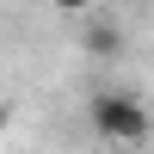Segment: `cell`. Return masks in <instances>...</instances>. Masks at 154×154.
<instances>
[{"label":"cell","mask_w":154,"mask_h":154,"mask_svg":"<svg viewBox=\"0 0 154 154\" xmlns=\"http://www.w3.org/2000/svg\"><path fill=\"white\" fill-rule=\"evenodd\" d=\"M86 123H93V136L111 142V148H142L154 136V111L130 93V86H99V93L86 99Z\"/></svg>","instance_id":"cell-1"},{"label":"cell","mask_w":154,"mask_h":154,"mask_svg":"<svg viewBox=\"0 0 154 154\" xmlns=\"http://www.w3.org/2000/svg\"><path fill=\"white\" fill-rule=\"evenodd\" d=\"M80 43H86V56H99V62H117L123 56V31H117V25H86Z\"/></svg>","instance_id":"cell-2"},{"label":"cell","mask_w":154,"mask_h":154,"mask_svg":"<svg viewBox=\"0 0 154 154\" xmlns=\"http://www.w3.org/2000/svg\"><path fill=\"white\" fill-rule=\"evenodd\" d=\"M49 6H56V12H93L99 0H49Z\"/></svg>","instance_id":"cell-3"},{"label":"cell","mask_w":154,"mask_h":154,"mask_svg":"<svg viewBox=\"0 0 154 154\" xmlns=\"http://www.w3.org/2000/svg\"><path fill=\"white\" fill-rule=\"evenodd\" d=\"M6 123H12V105H6V99H0V136H6Z\"/></svg>","instance_id":"cell-4"}]
</instances>
